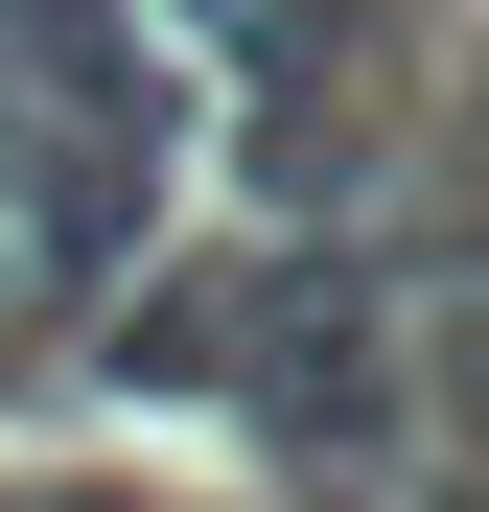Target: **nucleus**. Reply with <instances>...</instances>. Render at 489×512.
Returning a JSON list of instances; mask_svg holds the SVG:
<instances>
[{
  "mask_svg": "<svg viewBox=\"0 0 489 512\" xmlns=\"http://www.w3.org/2000/svg\"><path fill=\"white\" fill-rule=\"evenodd\" d=\"M163 163H187V70H163V24H94L47 70H0V210H24L47 280H117Z\"/></svg>",
  "mask_w": 489,
  "mask_h": 512,
  "instance_id": "nucleus-1",
  "label": "nucleus"
}]
</instances>
